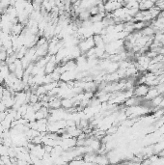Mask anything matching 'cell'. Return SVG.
Segmentation results:
<instances>
[{
	"label": "cell",
	"mask_w": 164,
	"mask_h": 165,
	"mask_svg": "<svg viewBox=\"0 0 164 165\" xmlns=\"http://www.w3.org/2000/svg\"><path fill=\"white\" fill-rule=\"evenodd\" d=\"M61 105H63L66 108H69V107L73 105V101H71V100H69V98H65V100L61 101Z\"/></svg>",
	"instance_id": "obj_2"
},
{
	"label": "cell",
	"mask_w": 164,
	"mask_h": 165,
	"mask_svg": "<svg viewBox=\"0 0 164 165\" xmlns=\"http://www.w3.org/2000/svg\"><path fill=\"white\" fill-rule=\"evenodd\" d=\"M150 91V87L148 86L147 84H139L138 86L135 87L134 89V95L135 97L137 98H143V97H146L147 94L149 93Z\"/></svg>",
	"instance_id": "obj_1"
}]
</instances>
